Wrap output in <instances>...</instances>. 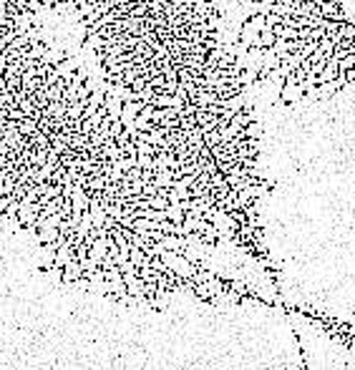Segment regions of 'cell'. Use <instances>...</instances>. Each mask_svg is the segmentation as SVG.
Listing matches in <instances>:
<instances>
[{"label": "cell", "mask_w": 355, "mask_h": 370, "mask_svg": "<svg viewBox=\"0 0 355 370\" xmlns=\"http://www.w3.org/2000/svg\"><path fill=\"white\" fill-rule=\"evenodd\" d=\"M302 89H300V84H282V89H280V101L282 103H300L302 101Z\"/></svg>", "instance_id": "1"}, {"label": "cell", "mask_w": 355, "mask_h": 370, "mask_svg": "<svg viewBox=\"0 0 355 370\" xmlns=\"http://www.w3.org/2000/svg\"><path fill=\"white\" fill-rule=\"evenodd\" d=\"M141 108H144V101H126L124 108H121V116H118V121H121L124 126H131Z\"/></svg>", "instance_id": "2"}, {"label": "cell", "mask_w": 355, "mask_h": 370, "mask_svg": "<svg viewBox=\"0 0 355 370\" xmlns=\"http://www.w3.org/2000/svg\"><path fill=\"white\" fill-rule=\"evenodd\" d=\"M124 282H126V290H129V295L131 297H139V300H146L144 297V279L136 275V272H129V275H124Z\"/></svg>", "instance_id": "3"}, {"label": "cell", "mask_w": 355, "mask_h": 370, "mask_svg": "<svg viewBox=\"0 0 355 370\" xmlns=\"http://www.w3.org/2000/svg\"><path fill=\"white\" fill-rule=\"evenodd\" d=\"M84 272H86V270H84V262H78V260L73 257V260L63 267V282L71 284V282H76V279H81Z\"/></svg>", "instance_id": "4"}, {"label": "cell", "mask_w": 355, "mask_h": 370, "mask_svg": "<svg viewBox=\"0 0 355 370\" xmlns=\"http://www.w3.org/2000/svg\"><path fill=\"white\" fill-rule=\"evenodd\" d=\"M300 51V40H285V38H277L274 40V46H272V53H277L280 58L287 56V53H295Z\"/></svg>", "instance_id": "5"}, {"label": "cell", "mask_w": 355, "mask_h": 370, "mask_svg": "<svg viewBox=\"0 0 355 370\" xmlns=\"http://www.w3.org/2000/svg\"><path fill=\"white\" fill-rule=\"evenodd\" d=\"M53 71H56L58 76H63V78H71V73L78 71V61H76V58H63L58 66H53Z\"/></svg>", "instance_id": "6"}, {"label": "cell", "mask_w": 355, "mask_h": 370, "mask_svg": "<svg viewBox=\"0 0 355 370\" xmlns=\"http://www.w3.org/2000/svg\"><path fill=\"white\" fill-rule=\"evenodd\" d=\"M35 131H38V121H35L33 116H28V118H23V121L18 123V134H20V136H25V139H28V136H33Z\"/></svg>", "instance_id": "7"}, {"label": "cell", "mask_w": 355, "mask_h": 370, "mask_svg": "<svg viewBox=\"0 0 355 370\" xmlns=\"http://www.w3.org/2000/svg\"><path fill=\"white\" fill-rule=\"evenodd\" d=\"M129 260L134 262V265H139V267H144V265H151V257L141 250V247H131L129 250Z\"/></svg>", "instance_id": "8"}, {"label": "cell", "mask_w": 355, "mask_h": 370, "mask_svg": "<svg viewBox=\"0 0 355 370\" xmlns=\"http://www.w3.org/2000/svg\"><path fill=\"white\" fill-rule=\"evenodd\" d=\"M191 292L199 297V300H204V302H212V290H209V284L207 282H194V287H191Z\"/></svg>", "instance_id": "9"}, {"label": "cell", "mask_w": 355, "mask_h": 370, "mask_svg": "<svg viewBox=\"0 0 355 370\" xmlns=\"http://www.w3.org/2000/svg\"><path fill=\"white\" fill-rule=\"evenodd\" d=\"M274 40H277V38H274V33H272V25H267V20H265V28L260 30V46L262 48H272Z\"/></svg>", "instance_id": "10"}, {"label": "cell", "mask_w": 355, "mask_h": 370, "mask_svg": "<svg viewBox=\"0 0 355 370\" xmlns=\"http://www.w3.org/2000/svg\"><path fill=\"white\" fill-rule=\"evenodd\" d=\"M63 58H68V56H66L63 51H48V53H46V56H43L41 61H46V63H51V66H58V63H61Z\"/></svg>", "instance_id": "11"}, {"label": "cell", "mask_w": 355, "mask_h": 370, "mask_svg": "<svg viewBox=\"0 0 355 370\" xmlns=\"http://www.w3.org/2000/svg\"><path fill=\"white\" fill-rule=\"evenodd\" d=\"M255 196L250 194V189H240L237 191V207H247V204H252Z\"/></svg>", "instance_id": "12"}, {"label": "cell", "mask_w": 355, "mask_h": 370, "mask_svg": "<svg viewBox=\"0 0 355 370\" xmlns=\"http://www.w3.org/2000/svg\"><path fill=\"white\" fill-rule=\"evenodd\" d=\"M116 164H118V167H121L124 172H129V169L139 167V164H136V156H121V159H118Z\"/></svg>", "instance_id": "13"}, {"label": "cell", "mask_w": 355, "mask_h": 370, "mask_svg": "<svg viewBox=\"0 0 355 370\" xmlns=\"http://www.w3.org/2000/svg\"><path fill=\"white\" fill-rule=\"evenodd\" d=\"M136 164L141 169H154V156H146V154H136Z\"/></svg>", "instance_id": "14"}, {"label": "cell", "mask_w": 355, "mask_h": 370, "mask_svg": "<svg viewBox=\"0 0 355 370\" xmlns=\"http://www.w3.org/2000/svg\"><path fill=\"white\" fill-rule=\"evenodd\" d=\"M214 275L209 272V270H204V267H196V272H194V282H207V279H212Z\"/></svg>", "instance_id": "15"}, {"label": "cell", "mask_w": 355, "mask_h": 370, "mask_svg": "<svg viewBox=\"0 0 355 370\" xmlns=\"http://www.w3.org/2000/svg\"><path fill=\"white\" fill-rule=\"evenodd\" d=\"M121 134H124V123H121V121H113V123H111V139L116 141Z\"/></svg>", "instance_id": "16"}, {"label": "cell", "mask_w": 355, "mask_h": 370, "mask_svg": "<svg viewBox=\"0 0 355 370\" xmlns=\"http://www.w3.org/2000/svg\"><path fill=\"white\" fill-rule=\"evenodd\" d=\"M8 118H13V121H23V118H28L18 106H13V108H8Z\"/></svg>", "instance_id": "17"}, {"label": "cell", "mask_w": 355, "mask_h": 370, "mask_svg": "<svg viewBox=\"0 0 355 370\" xmlns=\"http://www.w3.org/2000/svg\"><path fill=\"white\" fill-rule=\"evenodd\" d=\"M159 229H162L164 234H174V229H177V224H174L172 219H164V222H159Z\"/></svg>", "instance_id": "18"}]
</instances>
